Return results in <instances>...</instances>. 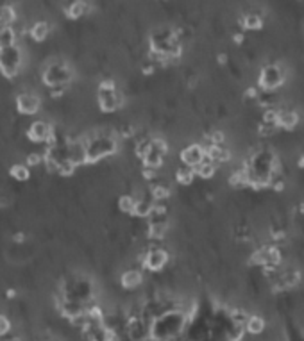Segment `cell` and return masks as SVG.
<instances>
[{"label":"cell","mask_w":304,"mask_h":341,"mask_svg":"<svg viewBox=\"0 0 304 341\" xmlns=\"http://www.w3.org/2000/svg\"><path fill=\"white\" fill-rule=\"evenodd\" d=\"M84 145V157L86 163H95V161L102 159L106 155H111L116 150V139L115 134L102 131V133H95L93 136H89Z\"/></svg>","instance_id":"6da1fadb"},{"label":"cell","mask_w":304,"mask_h":341,"mask_svg":"<svg viewBox=\"0 0 304 341\" xmlns=\"http://www.w3.org/2000/svg\"><path fill=\"white\" fill-rule=\"evenodd\" d=\"M72 77H74V71L68 65L58 61L52 63L50 67H47V70L43 71V82L49 86L50 89L56 88H65L72 82Z\"/></svg>","instance_id":"7a4b0ae2"},{"label":"cell","mask_w":304,"mask_h":341,"mask_svg":"<svg viewBox=\"0 0 304 341\" xmlns=\"http://www.w3.org/2000/svg\"><path fill=\"white\" fill-rule=\"evenodd\" d=\"M22 68V50L14 47H9L5 50H0V71L7 79H14Z\"/></svg>","instance_id":"3957f363"},{"label":"cell","mask_w":304,"mask_h":341,"mask_svg":"<svg viewBox=\"0 0 304 341\" xmlns=\"http://www.w3.org/2000/svg\"><path fill=\"white\" fill-rule=\"evenodd\" d=\"M285 80V70L277 65H268L261 70V75H259V86L265 89V91H272V89L279 88Z\"/></svg>","instance_id":"277c9868"},{"label":"cell","mask_w":304,"mask_h":341,"mask_svg":"<svg viewBox=\"0 0 304 341\" xmlns=\"http://www.w3.org/2000/svg\"><path fill=\"white\" fill-rule=\"evenodd\" d=\"M54 129L50 127L49 122H43V120H38L34 124L29 125V131H27V137L34 143H50L54 139Z\"/></svg>","instance_id":"5b68a950"},{"label":"cell","mask_w":304,"mask_h":341,"mask_svg":"<svg viewBox=\"0 0 304 341\" xmlns=\"http://www.w3.org/2000/svg\"><path fill=\"white\" fill-rule=\"evenodd\" d=\"M166 261H168V254H166L165 250H161V248H152V250H149V252L143 256L142 265H143V268H147V270H151V272H159L161 268L166 265Z\"/></svg>","instance_id":"8992f818"},{"label":"cell","mask_w":304,"mask_h":341,"mask_svg":"<svg viewBox=\"0 0 304 341\" xmlns=\"http://www.w3.org/2000/svg\"><path fill=\"white\" fill-rule=\"evenodd\" d=\"M206 159V150L201 145H190L181 152V161L188 168H197Z\"/></svg>","instance_id":"52a82bcc"},{"label":"cell","mask_w":304,"mask_h":341,"mask_svg":"<svg viewBox=\"0 0 304 341\" xmlns=\"http://www.w3.org/2000/svg\"><path fill=\"white\" fill-rule=\"evenodd\" d=\"M16 109L22 115H36L38 109H40V98L34 93L23 91L16 97Z\"/></svg>","instance_id":"ba28073f"},{"label":"cell","mask_w":304,"mask_h":341,"mask_svg":"<svg viewBox=\"0 0 304 341\" xmlns=\"http://www.w3.org/2000/svg\"><path fill=\"white\" fill-rule=\"evenodd\" d=\"M122 104H124V98L116 91H109V93H100L98 91V107H100V111L115 113L120 109Z\"/></svg>","instance_id":"9c48e42d"},{"label":"cell","mask_w":304,"mask_h":341,"mask_svg":"<svg viewBox=\"0 0 304 341\" xmlns=\"http://www.w3.org/2000/svg\"><path fill=\"white\" fill-rule=\"evenodd\" d=\"M206 150V157L211 161V163H226V161L231 159V154H229L228 148H224L222 145H210Z\"/></svg>","instance_id":"30bf717a"},{"label":"cell","mask_w":304,"mask_h":341,"mask_svg":"<svg viewBox=\"0 0 304 341\" xmlns=\"http://www.w3.org/2000/svg\"><path fill=\"white\" fill-rule=\"evenodd\" d=\"M120 282L125 289H134L142 286L143 282V273L140 270H125L120 277Z\"/></svg>","instance_id":"8fae6325"},{"label":"cell","mask_w":304,"mask_h":341,"mask_svg":"<svg viewBox=\"0 0 304 341\" xmlns=\"http://www.w3.org/2000/svg\"><path fill=\"white\" fill-rule=\"evenodd\" d=\"M299 124V116L294 111H279V118H277V127L286 129V131H292V129L297 127Z\"/></svg>","instance_id":"7c38bea8"},{"label":"cell","mask_w":304,"mask_h":341,"mask_svg":"<svg viewBox=\"0 0 304 341\" xmlns=\"http://www.w3.org/2000/svg\"><path fill=\"white\" fill-rule=\"evenodd\" d=\"M14 41H16L14 27H0V50L14 47V45H16Z\"/></svg>","instance_id":"4fadbf2b"},{"label":"cell","mask_w":304,"mask_h":341,"mask_svg":"<svg viewBox=\"0 0 304 341\" xmlns=\"http://www.w3.org/2000/svg\"><path fill=\"white\" fill-rule=\"evenodd\" d=\"M245 333L249 334H254V336H258V334H261L265 331V320L261 318L259 315H252L247 318L245 322Z\"/></svg>","instance_id":"5bb4252c"},{"label":"cell","mask_w":304,"mask_h":341,"mask_svg":"<svg viewBox=\"0 0 304 341\" xmlns=\"http://www.w3.org/2000/svg\"><path fill=\"white\" fill-rule=\"evenodd\" d=\"M50 32V23L49 22H36L34 25L31 27V38L38 43L47 40V36Z\"/></svg>","instance_id":"9a60e30c"},{"label":"cell","mask_w":304,"mask_h":341,"mask_svg":"<svg viewBox=\"0 0 304 341\" xmlns=\"http://www.w3.org/2000/svg\"><path fill=\"white\" fill-rule=\"evenodd\" d=\"M152 209H154V202L152 200H147V199H140L136 200V205H134L133 209V214L138 218H149L152 213Z\"/></svg>","instance_id":"2e32d148"},{"label":"cell","mask_w":304,"mask_h":341,"mask_svg":"<svg viewBox=\"0 0 304 341\" xmlns=\"http://www.w3.org/2000/svg\"><path fill=\"white\" fill-rule=\"evenodd\" d=\"M193 172H195L197 177L201 179H211L215 175V172H217V166H215V163H211L208 157H206L204 161H202L197 168H193Z\"/></svg>","instance_id":"e0dca14e"},{"label":"cell","mask_w":304,"mask_h":341,"mask_svg":"<svg viewBox=\"0 0 304 341\" xmlns=\"http://www.w3.org/2000/svg\"><path fill=\"white\" fill-rule=\"evenodd\" d=\"M16 20V13L9 4H0V25L13 27V22Z\"/></svg>","instance_id":"ac0fdd59"},{"label":"cell","mask_w":304,"mask_h":341,"mask_svg":"<svg viewBox=\"0 0 304 341\" xmlns=\"http://www.w3.org/2000/svg\"><path fill=\"white\" fill-rule=\"evenodd\" d=\"M9 175L18 182H25L31 177V170H29L27 164H13L11 170H9Z\"/></svg>","instance_id":"d6986e66"},{"label":"cell","mask_w":304,"mask_h":341,"mask_svg":"<svg viewBox=\"0 0 304 341\" xmlns=\"http://www.w3.org/2000/svg\"><path fill=\"white\" fill-rule=\"evenodd\" d=\"M88 11V4L84 2H72V4H67V16L72 18V20H77L82 14H86Z\"/></svg>","instance_id":"ffe728a7"},{"label":"cell","mask_w":304,"mask_h":341,"mask_svg":"<svg viewBox=\"0 0 304 341\" xmlns=\"http://www.w3.org/2000/svg\"><path fill=\"white\" fill-rule=\"evenodd\" d=\"M166 234V222H151L149 223V238L151 239H163Z\"/></svg>","instance_id":"44dd1931"},{"label":"cell","mask_w":304,"mask_h":341,"mask_svg":"<svg viewBox=\"0 0 304 341\" xmlns=\"http://www.w3.org/2000/svg\"><path fill=\"white\" fill-rule=\"evenodd\" d=\"M175 179H177L179 184L188 186V184H192L193 179H195V172H193V168L181 166V168H177V172H175Z\"/></svg>","instance_id":"7402d4cb"},{"label":"cell","mask_w":304,"mask_h":341,"mask_svg":"<svg viewBox=\"0 0 304 341\" xmlns=\"http://www.w3.org/2000/svg\"><path fill=\"white\" fill-rule=\"evenodd\" d=\"M151 195L154 199V202H161V200H166L170 197V188L165 184H156V186L151 190Z\"/></svg>","instance_id":"603a6c76"},{"label":"cell","mask_w":304,"mask_h":341,"mask_svg":"<svg viewBox=\"0 0 304 341\" xmlns=\"http://www.w3.org/2000/svg\"><path fill=\"white\" fill-rule=\"evenodd\" d=\"M134 205H136V199L131 195H122L120 199H118V209H120L122 213H129L133 214V209Z\"/></svg>","instance_id":"cb8c5ba5"},{"label":"cell","mask_w":304,"mask_h":341,"mask_svg":"<svg viewBox=\"0 0 304 341\" xmlns=\"http://www.w3.org/2000/svg\"><path fill=\"white\" fill-rule=\"evenodd\" d=\"M261 25H263L261 18H259L258 14H254V13L247 14V16L243 18V27H245V29H250V31H258V29H261Z\"/></svg>","instance_id":"d4e9b609"},{"label":"cell","mask_w":304,"mask_h":341,"mask_svg":"<svg viewBox=\"0 0 304 341\" xmlns=\"http://www.w3.org/2000/svg\"><path fill=\"white\" fill-rule=\"evenodd\" d=\"M151 145H152V139H140V141H136L134 152H136L138 157H142L143 159V157L149 154V150H151Z\"/></svg>","instance_id":"484cf974"},{"label":"cell","mask_w":304,"mask_h":341,"mask_svg":"<svg viewBox=\"0 0 304 341\" xmlns=\"http://www.w3.org/2000/svg\"><path fill=\"white\" fill-rule=\"evenodd\" d=\"M40 163H43V154H38V152H32V154L27 155V166H38Z\"/></svg>","instance_id":"4316f807"},{"label":"cell","mask_w":304,"mask_h":341,"mask_svg":"<svg viewBox=\"0 0 304 341\" xmlns=\"http://www.w3.org/2000/svg\"><path fill=\"white\" fill-rule=\"evenodd\" d=\"M98 91H100V93H109V91H116L115 80H102V82L98 84Z\"/></svg>","instance_id":"83f0119b"},{"label":"cell","mask_w":304,"mask_h":341,"mask_svg":"<svg viewBox=\"0 0 304 341\" xmlns=\"http://www.w3.org/2000/svg\"><path fill=\"white\" fill-rule=\"evenodd\" d=\"M9 329H11V322L7 320V316L0 315V338L5 336L9 333Z\"/></svg>","instance_id":"f1b7e54d"},{"label":"cell","mask_w":304,"mask_h":341,"mask_svg":"<svg viewBox=\"0 0 304 341\" xmlns=\"http://www.w3.org/2000/svg\"><path fill=\"white\" fill-rule=\"evenodd\" d=\"M222 143H224V133L215 131L210 136V145H222Z\"/></svg>","instance_id":"f546056e"},{"label":"cell","mask_w":304,"mask_h":341,"mask_svg":"<svg viewBox=\"0 0 304 341\" xmlns=\"http://www.w3.org/2000/svg\"><path fill=\"white\" fill-rule=\"evenodd\" d=\"M245 97L247 98H256V97H258V91H256V88H249V89H247V91H245Z\"/></svg>","instance_id":"4dcf8cb0"},{"label":"cell","mask_w":304,"mask_h":341,"mask_svg":"<svg viewBox=\"0 0 304 341\" xmlns=\"http://www.w3.org/2000/svg\"><path fill=\"white\" fill-rule=\"evenodd\" d=\"M219 63H220V65L228 63V56H226V54H219Z\"/></svg>","instance_id":"1f68e13d"},{"label":"cell","mask_w":304,"mask_h":341,"mask_svg":"<svg viewBox=\"0 0 304 341\" xmlns=\"http://www.w3.org/2000/svg\"><path fill=\"white\" fill-rule=\"evenodd\" d=\"M241 40H243V36H241V34H234V41H236V43H241Z\"/></svg>","instance_id":"d6a6232c"},{"label":"cell","mask_w":304,"mask_h":341,"mask_svg":"<svg viewBox=\"0 0 304 341\" xmlns=\"http://www.w3.org/2000/svg\"><path fill=\"white\" fill-rule=\"evenodd\" d=\"M299 166H301V168H304V155H301V159H299Z\"/></svg>","instance_id":"836d02e7"}]
</instances>
